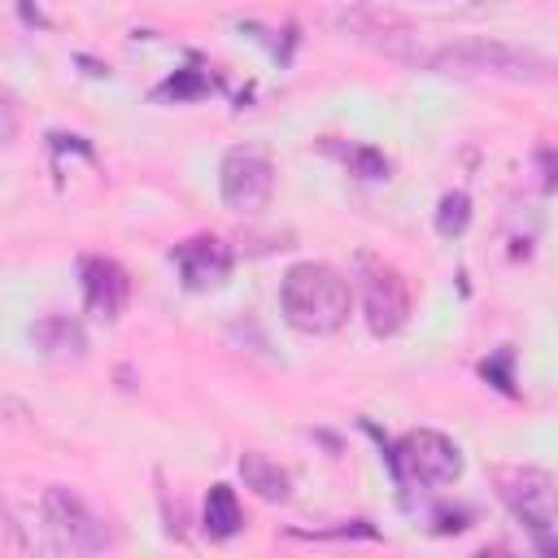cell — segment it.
I'll use <instances>...</instances> for the list:
<instances>
[{"instance_id": "1", "label": "cell", "mask_w": 558, "mask_h": 558, "mask_svg": "<svg viewBox=\"0 0 558 558\" xmlns=\"http://www.w3.org/2000/svg\"><path fill=\"white\" fill-rule=\"evenodd\" d=\"M418 70L436 74H458V78H506V83H541L549 78V61L532 48L488 39V35H462V39H440L418 48Z\"/></svg>"}, {"instance_id": "2", "label": "cell", "mask_w": 558, "mask_h": 558, "mask_svg": "<svg viewBox=\"0 0 558 558\" xmlns=\"http://www.w3.org/2000/svg\"><path fill=\"white\" fill-rule=\"evenodd\" d=\"M349 279L327 262H296L279 283L283 318L305 336H327L349 318Z\"/></svg>"}, {"instance_id": "3", "label": "cell", "mask_w": 558, "mask_h": 558, "mask_svg": "<svg viewBox=\"0 0 558 558\" xmlns=\"http://www.w3.org/2000/svg\"><path fill=\"white\" fill-rule=\"evenodd\" d=\"M497 497L510 506V514L536 536L541 549H554L549 532L558 523V488L541 466H497Z\"/></svg>"}, {"instance_id": "4", "label": "cell", "mask_w": 558, "mask_h": 558, "mask_svg": "<svg viewBox=\"0 0 558 558\" xmlns=\"http://www.w3.org/2000/svg\"><path fill=\"white\" fill-rule=\"evenodd\" d=\"M39 514H44L48 545H52L57 554H100V549H109L105 519H100L78 493L61 488V484L44 488Z\"/></svg>"}, {"instance_id": "5", "label": "cell", "mask_w": 558, "mask_h": 558, "mask_svg": "<svg viewBox=\"0 0 558 558\" xmlns=\"http://www.w3.org/2000/svg\"><path fill=\"white\" fill-rule=\"evenodd\" d=\"M388 462H392V475L397 484H427V488H440V484H453L462 475V453L449 436L432 432V427H418V432H405L392 449H388Z\"/></svg>"}, {"instance_id": "6", "label": "cell", "mask_w": 558, "mask_h": 558, "mask_svg": "<svg viewBox=\"0 0 558 558\" xmlns=\"http://www.w3.org/2000/svg\"><path fill=\"white\" fill-rule=\"evenodd\" d=\"M218 192H222V201H227L231 209L257 214V209H266V201H270V192H275V170H270V161H266L262 153H253V148H231V153L222 157V166H218Z\"/></svg>"}, {"instance_id": "7", "label": "cell", "mask_w": 558, "mask_h": 558, "mask_svg": "<svg viewBox=\"0 0 558 558\" xmlns=\"http://www.w3.org/2000/svg\"><path fill=\"white\" fill-rule=\"evenodd\" d=\"M366 283H362V310H366V327L375 336H392L401 331V323L410 318V288L392 266H379L371 257H362Z\"/></svg>"}, {"instance_id": "8", "label": "cell", "mask_w": 558, "mask_h": 558, "mask_svg": "<svg viewBox=\"0 0 558 558\" xmlns=\"http://www.w3.org/2000/svg\"><path fill=\"white\" fill-rule=\"evenodd\" d=\"M170 262L179 266V279L187 292H209V288L227 283V275H231V248L218 235H192V240L174 244Z\"/></svg>"}, {"instance_id": "9", "label": "cell", "mask_w": 558, "mask_h": 558, "mask_svg": "<svg viewBox=\"0 0 558 558\" xmlns=\"http://www.w3.org/2000/svg\"><path fill=\"white\" fill-rule=\"evenodd\" d=\"M78 283H83L87 310L100 314V318H118L131 301V275L113 257H83L78 262Z\"/></svg>"}, {"instance_id": "10", "label": "cell", "mask_w": 558, "mask_h": 558, "mask_svg": "<svg viewBox=\"0 0 558 558\" xmlns=\"http://www.w3.org/2000/svg\"><path fill=\"white\" fill-rule=\"evenodd\" d=\"M31 340H35V349H39L44 357H52V362H78V357L87 353L83 327H78L74 318H65V314H44V318H35V323H31Z\"/></svg>"}, {"instance_id": "11", "label": "cell", "mask_w": 558, "mask_h": 558, "mask_svg": "<svg viewBox=\"0 0 558 558\" xmlns=\"http://www.w3.org/2000/svg\"><path fill=\"white\" fill-rule=\"evenodd\" d=\"M240 475H244V488H253L262 501H288L292 497V475L275 458H266L257 449H248L240 458Z\"/></svg>"}, {"instance_id": "12", "label": "cell", "mask_w": 558, "mask_h": 558, "mask_svg": "<svg viewBox=\"0 0 558 558\" xmlns=\"http://www.w3.org/2000/svg\"><path fill=\"white\" fill-rule=\"evenodd\" d=\"M240 523H244V514H240L235 488L231 484H214L209 497H205V536L209 541H227V536L240 532Z\"/></svg>"}, {"instance_id": "13", "label": "cell", "mask_w": 558, "mask_h": 558, "mask_svg": "<svg viewBox=\"0 0 558 558\" xmlns=\"http://www.w3.org/2000/svg\"><path fill=\"white\" fill-rule=\"evenodd\" d=\"M357 179H388V157L379 153V148H371V144H327Z\"/></svg>"}, {"instance_id": "14", "label": "cell", "mask_w": 558, "mask_h": 558, "mask_svg": "<svg viewBox=\"0 0 558 558\" xmlns=\"http://www.w3.org/2000/svg\"><path fill=\"white\" fill-rule=\"evenodd\" d=\"M205 92H214V78L209 74H201V70H174L153 96L157 100H192V96H205Z\"/></svg>"}, {"instance_id": "15", "label": "cell", "mask_w": 558, "mask_h": 558, "mask_svg": "<svg viewBox=\"0 0 558 558\" xmlns=\"http://www.w3.org/2000/svg\"><path fill=\"white\" fill-rule=\"evenodd\" d=\"M466 222H471V196L466 192H445L440 196V209H436V231L445 240H453V235L466 231Z\"/></svg>"}, {"instance_id": "16", "label": "cell", "mask_w": 558, "mask_h": 558, "mask_svg": "<svg viewBox=\"0 0 558 558\" xmlns=\"http://www.w3.org/2000/svg\"><path fill=\"white\" fill-rule=\"evenodd\" d=\"M510 362H514V353H510V349H501V353H493V357H484V362H480V375H484L493 388H501L506 397L514 392V375H510Z\"/></svg>"}, {"instance_id": "17", "label": "cell", "mask_w": 558, "mask_h": 558, "mask_svg": "<svg viewBox=\"0 0 558 558\" xmlns=\"http://www.w3.org/2000/svg\"><path fill=\"white\" fill-rule=\"evenodd\" d=\"M436 519H440V523H436V532H458V527H466V523H462V514H449V510H440Z\"/></svg>"}]
</instances>
